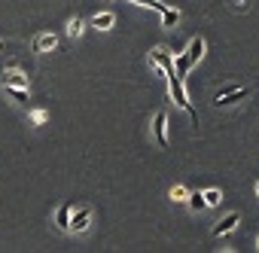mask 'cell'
<instances>
[{
    "instance_id": "9",
    "label": "cell",
    "mask_w": 259,
    "mask_h": 253,
    "mask_svg": "<svg viewBox=\"0 0 259 253\" xmlns=\"http://www.w3.org/2000/svg\"><path fill=\"white\" fill-rule=\"evenodd\" d=\"M70 210H73L70 201L58 207V214H55V226H58V232H70Z\"/></svg>"
},
{
    "instance_id": "19",
    "label": "cell",
    "mask_w": 259,
    "mask_h": 253,
    "mask_svg": "<svg viewBox=\"0 0 259 253\" xmlns=\"http://www.w3.org/2000/svg\"><path fill=\"white\" fill-rule=\"evenodd\" d=\"M135 4H141V7H150V10H165V4H159V0H135Z\"/></svg>"
},
{
    "instance_id": "8",
    "label": "cell",
    "mask_w": 259,
    "mask_h": 253,
    "mask_svg": "<svg viewBox=\"0 0 259 253\" xmlns=\"http://www.w3.org/2000/svg\"><path fill=\"white\" fill-rule=\"evenodd\" d=\"M58 46V37L55 34H37L34 37V52H52Z\"/></svg>"
},
{
    "instance_id": "15",
    "label": "cell",
    "mask_w": 259,
    "mask_h": 253,
    "mask_svg": "<svg viewBox=\"0 0 259 253\" xmlns=\"http://www.w3.org/2000/svg\"><path fill=\"white\" fill-rule=\"evenodd\" d=\"M28 119H31V125H46L49 110H43V107H40V110H31V116H28Z\"/></svg>"
},
{
    "instance_id": "12",
    "label": "cell",
    "mask_w": 259,
    "mask_h": 253,
    "mask_svg": "<svg viewBox=\"0 0 259 253\" xmlns=\"http://www.w3.org/2000/svg\"><path fill=\"white\" fill-rule=\"evenodd\" d=\"M186 201H189V210H192V214H198V210H204V207H207L204 192H189V195H186Z\"/></svg>"
},
{
    "instance_id": "13",
    "label": "cell",
    "mask_w": 259,
    "mask_h": 253,
    "mask_svg": "<svg viewBox=\"0 0 259 253\" xmlns=\"http://www.w3.org/2000/svg\"><path fill=\"white\" fill-rule=\"evenodd\" d=\"M113 22H116V19H113V13H98L92 25H95L98 31H110V28H113Z\"/></svg>"
},
{
    "instance_id": "11",
    "label": "cell",
    "mask_w": 259,
    "mask_h": 253,
    "mask_svg": "<svg viewBox=\"0 0 259 253\" xmlns=\"http://www.w3.org/2000/svg\"><path fill=\"white\" fill-rule=\"evenodd\" d=\"M4 92L16 101V104H22V107H28V89H19V86H4Z\"/></svg>"
},
{
    "instance_id": "21",
    "label": "cell",
    "mask_w": 259,
    "mask_h": 253,
    "mask_svg": "<svg viewBox=\"0 0 259 253\" xmlns=\"http://www.w3.org/2000/svg\"><path fill=\"white\" fill-rule=\"evenodd\" d=\"M256 247H259V241H256Z\"/></svg>"
},
{
    "instance_id": "17",
    "label": "cell",
    "mask_w": 259,
    "mask_h": 253,
    "mask_svg": "<svg viewBox=\"0 0 259 253\" xmlns=\"http://www.w3.org/2000/svg\"><path fill=\"white\" fill-rule=\"evenodd\" d=\"M204 201H207V207H213V204L223 201V192H220V189H207V192H204Z\"/></svg>"
},
{
    "instance_id": "6",
    "label": "cell",
    "mask_w": 259,
    "mask_h": 253,
    "mask_svg": "<svg viewBox=\"0 0 259 253\" xmlns=\"http://www.w3.org/2000/svg\"><path fill=\"white\" fill-rule=\"evenodd\" d=\"M201 55H204V37H192V40H189V46H186V52H183L186 64H189V67H195V61H201Z\"/></svg>"
},
{
    "instance_id": "20",
    "label": "cell",
    "mask_w": 259,
    "mask_h": 253,
    "mask_svg": "<svg viewBox=\"0 0 259 253\" xmlns=\"http://www.w3.org/2000/svg\"><path fill=\"white\" fill-rule=\"evenodd\" d=\"M256 192H259V183H256Z\"/></svg>"
},
{
    "instance_id": "18",
    "label": "cell",
    "mask_w": 259,
    "mask_h": 253,
    "mask_svg": "<svg viewBox=\"0 0 259 253\" xmlns=\"http://www.w3.org/2000/svg\"><path fill=\"white\" fill-rule=\"evenodd\" d=\"M186 195H189V192H186V186H180V183H177V186H171V198H174V201H186Z\"/></svg>"
},
{
    "instance_id": "14",
    "label": "cell",
    "mask_w": 259,
    "mask_h": 253,
    "mask_svg": "<svg viewBox=\"0 0 259 253\" xmlns=\"http://www.w3.org/2000/svg\"><path fill=\"white\" fill-rule=\"evenodd\" d=\"M177 22H180V13L171 10V7H165V10H162V28H174Z\"/></svg>"
},
{
    "instance_id": "3",
    "label": "cell",
    "mask_w": 259,
    "mask_h": 253,
    "mask_svg": "<svg viewBox=\"0 0 259 253\" xmlns=\"http://www.w3.org/2000/svg\"><path fill=\"white\" fill-rule=\"evenodd\" d=\"M150 64H153V67H159L165 76H171V73H174V58H171V52H168V49H162V46H156V49L150 52Z\"/></svg>"
},
{
    "instance_id": "16",
    "label": "cell",
    "mask_w": 259,
    "mask_h": 253,
    "mask_svg": "<svg viewBox=\"0 0 259 253\" xmlns=\"http://www.w3.org/2000/svg\"><path fill=\"white\" fill-rule=\"evenodd\" d=\"M82 31H85V25H82V19H70V22H67V34H70V37H79Z\"/></svg>"
},
{
    "instance_id": "5",
    "label": "cell",
    "mask_w": 259,
    "mask_h": 253,
    "mask_svg": "<svg viewBox=\"0 0 259 253\" xmlns=\"http://www.w3.org/2000/svg\"><path fill=\"white\" fill-rule=\"evenodd\" d=\"M250 95V89H229V92H217V107H232V104H238V101H244Z\"/></svg>"
},
{
    "instance_id": "7",
    "label": "cell",
    "mask_w": 259,
    "mask_h": 253,
    "mask_svg": "<svg viewBox=\"0 0 259 253\" xmlns=\"http://www.w3.org/2000/svg\"><path fill=\"white\" fill-rule=\"evenodd\" d=\"M238 223H241V214H238V210L226 214V217H223V220H220V223L213 226V238H223V235H229V232H232V229H235Z\"/></svg>"
},
{
    "instance_id": "2",
    "label": "cell",
    "mask_w": 259,
    "mask_h": 253,
    "mask_svg": "<svg viewBox=\"0 0 259 253\" xmlns=\"http://www.w3.org/2000/svg\"><path fill=\"white\" fill-rule=\"evenodd\" d=\"M89 226H92V207L89 204H82V207L73 204V210H70V232L73 235H82Z\"/></svg>"
},
{
    "instance_id": "4",
    "label": "cell",
    "mask_w": 259,
    "mask_h": 253,
    "mask_svg": "<svg viewBox=\"0 0 259 253\" xmlns=\"http://www.w3.org/2000/svg\"><path fill=\"white\" fill-rule=\"evenodd\" d=\"M153 138H156L159 147H168V113L165 110H159L156 119H153Z\"/></svg>"
},
{
    "instance_id": "1",
    "label": "cell",
    "mask_w": 259,
    "mask_h": 253,
    "mask_svg": "<svg viewBox=\"0 0 259 253\" xmlns=\"http://www.w3.org/2000/svg\"><path fill=\"white\" fill-rule=\"evenodd\" d=\"M168 89H171V98H174V104H177V107H183V110L192 116V122H198V113L192 110V104H189V95H186V89H183V76L171 73V76H168Z\"/></svg>"
},
{
    "instance_id": "10",
    "label": "cell",
    "mask_w": 259,
    "mask_h": 253,
    "mask_svg": "<svg viewBox=\"0 0 259 253\" xmlns=\"http://www.w3.org/2000/svg\"><path fill=\"white\" fill-rule=\"evenodd\" d=\"M0 79H4V86H19V89H28V76H25V73H19V70H7Z\"/></svg>"
}]
</instances>
